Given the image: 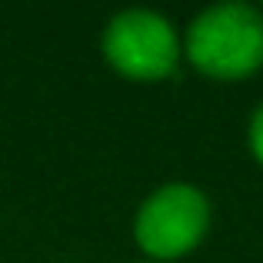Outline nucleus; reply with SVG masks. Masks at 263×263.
Wrapping results in <instances>:
<instances>
[{"instance_id":"3","label":"nucleus","mask_w":263,"mask_h":263,"mask_svg":"<svg viewBox=\"0 0 263 263\" xmlns=\"http://www.w3.org/2000/svg\"><path fill=\"white\" fill-rule=\"evenodd\" d=\"M103 57L130 80H163L177 70V30L157 10H123L103 30Z\"/></svg>"},{"instance_id":"1","label":"nucleus","mask_w":263,"mask_h":263,"mask_svg":"<svg viewBox=\"0 0 263 263\" xmlns=\"http://www.w3.org/2000/svg\"><path fill=\"white\" fill-rule=\"evenodd\" d=\"M190 64L213 80H243L263 67V13L247 4H217L186 30Z\"/></svg>"},{"instance_id":"4","label":"nucleus","mask_w":263,"mask_h":263,"mask_svg":"<svg viewBox=\"0 0 263 263\" xmlns=\"http://www.w3.org/2000/svg\"><path fill=\"white\" fill-rule=\"evenodd\" d=\"M247 140H250V154L257 157V163L263 167V103L253 110L250 117V130H247Z\"/></svg>"},{"instance_id":"2","label":"nucleus","mask_w":263,"mask_h":263,"mask_svg":"<svg viewBox=\"0 0 263 263\" xmlns=\"http://www.w3.org/2000/svg\"><path fill=\"white\" fill-rule=\"evenodd\" d=\"M210 227V203L193 183H163L137 210V243L154 260H177L197 250Z\"/></svg>"}]
</instances>
